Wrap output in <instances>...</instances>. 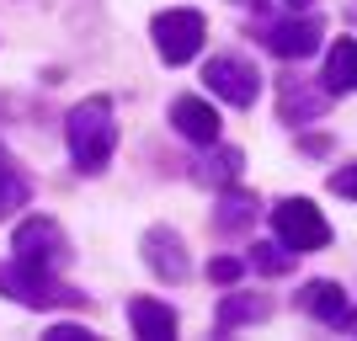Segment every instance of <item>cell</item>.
Here are the masks:
<instances>
[{"instance_id": "cell-22", "label": "cell", "mask_w": 357, "mask_h": 341, "mask_svg": "<svg viewBox=\"0 0 357 341\" xmlns=\"http://www.w3.org/2000/svg\"><path fill=\"white\" fill-rule=\"evenodd\" d=\"M48 341H91L86 326H48Z\"/></svg>"}, {"instance_id": "cell-18", "label": "cell", "mask_w": 357, "mask_h": 341, "mask_svg": "<svg viewBox=\"0 0 357 341\" xmlns=\"http://www.w3.org/2000/svg\"><path fill=\"white\" fill-rule=\"evenodd\" d=\"M245 262H251L256 272H267V278H283V272H294V251H288L283 240H278V245H251V251H245Z\"/></svg>"}, {"instance_id": "cell-6", "label": "cell", "mask_w": 357, "mask_h": 341, "mask_svg": "<svg viewBox=\"0 0 357 341\" xmlns=\"http://www.w3.org/2000/svg\"><path fill=\"white\" fill-rule=\"evenodd\" d=\"M11 251L22 256V262H32V267L59 272L64 262H70V240H64V229L54 219H22L16 235H11Z\"/></svg>"}, {"instance_id": "cell-13", "label": "cell", "mask_w": 357, "mask_h": 341, "mask_svg": "<svg viewBox=\"0 0 357 341\" xmlns=\"http://www.w3.org/2000/svg\"><path fill=\"white\" fill-rule=\"evenodd\" d=\"M326 96H347L357 91V38H336V48L326 54Z\"/></svg>"}, {"instance_id": "cell-8", "label": "cell", "mask_w": 357, "mask_h": 341, "mask_svg": "<svg viewBox=\"0 0 357 341\" xmlns=\"http://www.w3.org/2000/svg\"><path fill=\"white\" fill-rule=\"evenodd\" d=\"M144 267L155 272V278L165 282H187V272H192V262H187V245H181L176 229H165V224H155V229H144Z\"/></svg>"}, {"instance_id": "cell-4", "label": "cell", "mask_w": 357, "mask_h": 341, "mask_svg": "<svg viewBox=\"0 0 357 341\" xmlns=\"http://www.w3.org/2000/svg\"><path fill=\"white\" fill-rule=\"evenodd\" d=\"M256 38L278 59H310L314 48H320V38H326V27H320V16L283 11V16H272V22H256Z\"/></svg>"}, {"instance_id": "cell-15", "label": "cell", "mask_w": 357, "mask_h": 341, "mask_svg": "<svg viewBox=\"0 0 357 341\" xmlns=\"http://www.w3.org/2000/svg\"><path fill=\"white\" fill-rule=\"evenodd\" d=\"M240 320H267V298H251V294H229L219 304V336L240 326Z\"/></svg>"}, {"instance_id": "cell-12", "label": "cell", "mask_w": 357, "mask_h": 341, "mask_svg": "<svg viewBox=\"0 0 357 341\" xmlns=\"http://www.w3.org/2000/svg\"><path fill=\"white\" fill-rule=\"evenodd\" d=\"M278 107H283L288 123H310V118H320V112H326V96H320V91H310L298 75H283V80H278Z\"/></svg>"}, {"instance_id": "cell-3", "label": "cell", "mask_w": 357, "mask_h": 341, "mask_svg": "<svg viewBox=\"0 0 357 341\" xmlns=\"http://www.w3.org/2000/svg\"><path fill=\"white\" fill-rule=\"evenodd\" d=\"M272 229H278V240H283L294 256L326 251L331 245V224H326V213H320L310 197H283V203L272 208Z\"/></svg>"}, {"instance_id": "cell-5", "label": "cell", "mask_w": 357, "mask_h": 341, "mask_svg": "<svg viewBox=\"0 0 357 341\" xmlns=\"http://www.w3.org/2000/svg\"><path fill=\"white\" fill-rule=\"evenodd\" d=\"M149 32H155V54H160L165 64H187V59H197V48H203V38H208L203 16L187 11V6H176V11H160Z\"/></svg>"}, {"instance_id": "cell-11", "label": "cell", "mask_w": 357, "mask_h": 341, "mask_svg": "<svg viewBox=\"0 0 357 341\" xmlns=\"http://www.w3.org/2000/svg\"><path fill=\"white\" fill-rule=\"evenodd\" d=\"M128 326L144 341H171L176 336V310H165L160 298H134L128 304Z\"/></svg>"}, {"instance_id": "cell-1", "label": "cell", "mask_w": 357, "mask_h": 341, "mask_svg": "<svg viewBox=\"0 0 357 341\" xmlns=\"http://www.w3.org/2000/svg\"><path fill=\"white\" fill-rule=\"evenodd\" d=\"M64 139H70V160L80 176H102L112 165V144H118V123H112V102L107 96H86L70 107L64 118Z\"/></svg>"}, {"instance_id": "cell-14", "label": "cell", "mask_w": 357, "mask_h": 341, "mask_svg": "<svg viewBox=\"0 0 357 341\" xmlns=\"http://www.w3.org/2000/svg\"><path fill=\"white\" fill-rule=\"evenodd\" d=\"M251 224H256V197L240 192V187H224L219 208H213V229H219V235H240V229H251Z\"/></svg>"}, {"instance_id": "cell-16", "label": "cell", "mask_w": 357, "mask_h": 341, "mask_svg": "<svg viewBox=\"0 0 357 341\" xmlns=\"http://www.w3.org/2000/svg\"><path fill=\"white\" fill-rule=\"evenodd\" d=\"M16 208H27V176L11 165V155L0 149V219L16 213Z\"/></svg>"}, {"instance_id": "cell-7", "label": "cell", "mask_w": 357, "mask_h": 341, "mask_svg": "<svg viewBox=\"0 0 357 341\" xmlns=\"http://www.w3.org/2000/svg\"><path fill=\"white\" fill-rule=\"evenodd\" d=\"M203 80H208V91L219 96V102H229V107H251L256 96H261V75H256V64L235 59V54H219V59H208Z\"/></svg>"}, {"instance_id": "cell-2", "label": "cell", "mask_w": 357, "mask_h": 341, "mask_svg": "<svg viewBox=\"0 0 357 341\" xmlns=\"http://www.w3.org/2000/svg\"><path fill=\"white\" fill-rule=\"evenodd\" d=\"M0 294H11L16 304H27V310H75L80 304V288L54 278V267H32V262H6L0 267Z\"/></svg>"}, {"instance_id": "cell-21", "label": "cell", "mask_w": 357, "mask_h": 341, "mask_svg": "<svg viewBox=\"0 0 357 341\" xmlns=\"http://www.w3.org/2000/svg\"><path fill=\"white\" fill-rule=\"evenodd\" d=\"M235 6H251V11H304L310 0H235Z\"/></svg>"}, {"instance_id": "cell-17", "label": "cell", "mask_w": 357, "mask_h": 341, "mask_svg": "<svg viewBox=\"0 0 357 341\" xmlns=\"http://www.w3.org/2000/svg\"><path fill=\"white\" fill-rule=\"evenodd\" d=\"M197 181H235L240 176V149H213V155H203V160L192 165Z\"/></svg>"}, {"instance_id": "cell-19", "label": "cell", "mask_w": 357, "mask_h": 341, "mask_svg": "<svg viewBox=\"0 0 357 341\" xmlns=\"http://www.w3.org/2000/svg\"><path fill=\"white\" fill-rule=\"evenodd\" d=\"M245 267H251V262H240V256H219V262H208V278L213 282H240Z\"/></svg>"}, {"instance_id": "cell-10", "label": "cell", "mask_w": 357, "mask_h": 341, "mask_svg": "<svg viewBox=\"0 0 357 341\" xmlns=\"http://www.w3.org/2000/svg\"><path fill=\"white\" fill-rule=\"evenodd\" d=\"M171 123H176V134L192 139V144H219V112H213L203 96H176V102H171Z\"/></svg>"}, {"instance_id": "cell-9", "label": "cell", "mask_w": 357, "mask_h": 341, "mask_svg": "<svg viewBox=\"0 0 357 341\" xmlns=\"http://www.w3.org/2000/svg\"><path fill=\"white\" fill-rule=\"evenodd\" d=\"M298 310L304 315H314V320H320V326H347L352 331V320L357 315L347 310V294H342V282H326V278H314V282H304V288H298Z\"/></svg>"}, {"instance_id": "cell-20", "label": "cell", "mask_w": 357, "mask_h": 341, "mask_svg": "<svg viewBox=\"0 0 357 341\" xmlns=\"http://www.w3.org/2000/svg\"><path fill=\"white\" fill-rule=\"evenodd\" d=\"M331 192H342V197H352V203H357V160L342 165V171H331Z\"/></svg>"}]
</instances>
